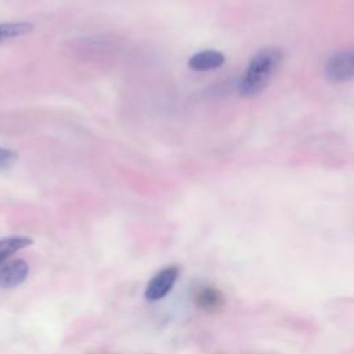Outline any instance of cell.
Listing matches in <instances>:
<instances>
[{
  "instance_id": "3957f363",
  "label": "cell",
  "mask_w": 354,
  "mask_h": 354,
  "mask_svg": "<svg viewBox=\"0 0 354 354\" xmlns=\"http://www.w3.org/2000/svg\"><path fill=\"white\" fill-rule=\"evenodd\" d=\"M326 77L335 83L348 82L354 76V55L351 51H339L329 57L325 66Z\"/></svg>"
},
{
  "instance_id": "8992f818",
  "label": "cell",
  "mask_w": 354,
  "mask_h": 354,
  "mask_svg": "<svg viewBox=\"0 0 354 354\" xmlns=\"http://www.w3.org/2000/svg\"><path fill=\"white\" fill-rule=\"evenodd\" d=\"M224 59L225 58L221 53L216 50H205L194 54L188 61V66L196 72L212 71L220 68L224 64Z\"/></svg>"
},
{
  "instance_id": "5b68a950",
  "label": "cell",
  "mask_w": 354,
  "mask_h": 354,
  "mask_svg": "<svg viewBox=\"0 0 354 354\" xmlns=\"http://www.w3.org/2000/svg\"><path fill=\"white\" fill-rule=\"evenodd\" d=\"M29 274V266L22 259H15L4 263L0 267V286L6 289L19 286Z\"/></svg>"
},
{
  "instance_id": "6da1fadb",
  "label": "cell",
  "mask_w": 354,
  "mask_h": 354,
  "mask_svg": "<svg viewBox=\"0 0 354 354\" xmlns=\"http://www.w3.org/2000/svg\"><path fill=\"white\" fill-rule=\"evenodd\" d=\"M283 59V54L277 47H266L257 51L249 61L243 76L238 83V93L243 98H250L261 93L278 66Z\"/></svg>"
},
{
  "instance_id": "277c9868",
  "label": "cell",
  "mask_w": 354,
  "mask_h": 354,
  "mask_svg": "<svg viewBox=\"0 0 354 354\" xmlns=\"http://www.w3.org/2000/svg\"><path fill=\"white\" fill-rule=\"evenodd\" d=\"M194 301L199 310L205 313H216L225 306V295L213 285H205L196 289Z\"/></svg>"
},
{
  "instance_id": "ba28073f",
  "label": "cell",
  "mask_w": 354,
  "mask_h": 354,
  "mask_svg": "<svg viewBox=\"0 0 354 354\" xmlns=\"http://www.w3.org/2000/svg\"><path fill=\"white\" fill-rule=\"evenodd\" d=\"M33 25L29 22H6L0 24V41L32 32Z\"/></svg>"
},
{
  "instance_id": "7a4b0ae2",
  "label": "cell",
  "mask_w": 354,
  "mask_h": 354,
  "mask_svg": "<svg viewBox=\"0 0 354 354\" xmlns=\"http://www.w3.org/2000/svg\"><path fill=\"white\" fill-rule=\"evenodd\" d=\"M180 275V268L177 266H167L159 270L147 283L144 290V299L149 303L159 301L166 297L173 289Z\"/></svg>"
},
{
  "instance_id": "52a82bcc",
  "label": "cell",
  "mask_w": 354,
  "mask_h": 354,
  "mask_svg": "<svg viewBox=\"0 0 354 354\" xmlns=\"http://www.w3.org/2000/svg\"><path fill=\"white\" fill-rule=\"evenodd\" d=\"M32 239L24 235H11L0 239V267L18 250L32 245Z\"/></svg>"
},
{
  "instance_id": "9c48e42d",
  "label": "cell",
  "mask_w": 354,
  "mask_h": 354,
  "mask_svg": "<svg viewBox=\"0 0 354 354\" xmlns=\"http://www.w3.org/2000/svg\"><path fill=\"white\" fill-rule=\"evenodd\" d=\"M17 160V153L8 148L0 147V167H8Z\"/></svg>"
}]
</instances>
